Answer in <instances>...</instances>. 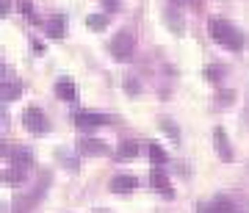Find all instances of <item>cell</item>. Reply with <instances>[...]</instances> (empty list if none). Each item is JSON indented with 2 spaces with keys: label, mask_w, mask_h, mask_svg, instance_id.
<instances>
[{
  "label": "cell",
  "mask_w": 249,
  "mask_h": 213,
  "mask_svg": "<svg viewBox=\"0 0 249 213\" xmlns=\"http://www.w3.org/2000/svg\"><path fill=\"white\" fill-rule=\"evenodd\" d=\"M211 36H213L216 42L227 50H235L238 53L241 47H244V36H241L238 28H232L230 22H224V19H211Z\"/></svg>",
  "instance_id": "obj_1"
},
{
  "label": "cell",
  "mask_w": 249,
  "mask_h": 213,
  "mask_svg": "<svg viewBox=\"0 0 249 213\" xmlns=\"http://www.w3.org/2000/svg\"><path fill=\"white\" fill-rule=\"evenodd\" d=\"M111 55L116 61H130L133 58V36L127 31H122V34H116L111 39Z\"/></svg>",
  "instance_id": "obj_2"
},
{
  "label": "cell",
  "mask_w": 249,
  "mask_h": 213,
  "mask_svg": "<svg viewBox=\"0 0 249 213\" xmlns=\"http://www.w3.org/2000/svg\"><path fill=\"white\" fill-rule=\"evenodd\" d=\"M22 124L36 136H42L47 130V119H45V114H42L39 108H28L25 114H22Z\"/></svg>",
  "instance_id": "obj_3"
},
{
  "label": "cell",
  "mask_w": 249,
  "mask_h": 213,
  "mask_svg": "<svg viewBox=\"0 0 249 213\" xmlns=\"http://www.w3.org/2000/svg\"><path fill=\"white\" fill-rule=\"evenodd\" d=\"M3 103H11V100H17L19 94H22V86H19L17 78H11V72L3 67Z\"/></svg>",
  "instance_id": "obj_4"
},
{
  "label": "cell",
  "mask_w": 249,
  "mask_h": 213,
  "mask_svg": "<svg viewBox=\"0 0 249 213\" xmlns=\"http://www.w3.org/2000/svg\"><path fill=\"white\" fill-rule=\"evenodd\" d=\"M111 122V116L106 114H91V111H78L75 114V124L80 127H100V124H108Z\"/></svg>",
  "instance_id": "obj_5"
},
{
  "label": "cell",
  "mask_w": 249,
  "mask_h": 213,
  "mask_svg": "<svg viewBox=\"0 0 249 213\" xmlns=\"http://www.w3.org/2000/svg\"><path fill=\"white\" fill-rule=\"evenodd\" d=\"M196 213H232V205H230V199L216 196V199H211V202L196 205Z\"/></svg>",
  "instance_id": "obj_6"
},
{
  "label": "cell",
  "mask_w": 249,
  "mask_h": 213,
  "mask_svg": "<svg viewBox=\"0 0 249 213\" xmlns=\"http://www.w3.org/2000/svg\"><path fill=\"white\" fill-rule=\"evenodd\" d=\"M136 183H139V180H136L133 175H114L108 186H111L114 194H127V191H133L136 188Z\"/></svg>",
  "instance_id": "obj_7"
},
{
  "label": "cell",
  "mask_w": 249,
  "mask_h": 213,
  "mask_svg": "<svg viewBox=\"0 0 249 213\" xmlns=\"http://www.w3.org/2000/svg\"><path fill=\"white\" fill-rule=\"evenodd\" d=\"M213 144H216V150H219V158H222V160H232V147H230L227 133H224L222 127H216V130H213Z\"/></svg>",
  "instance_id": "obj_8"
},
{
  "label": "cell",
  "mask_w": 249,
  "mask_h": 213,
  "mask_svg": "<svg viewBox=\"0 0 249 213\" xmlns=\"http://www.w3.org/2000/svg\"><path fill=\"white\" fill-rule=\"evenodd\" d=\"M45 31H47V36H50V39H64V34H67V19H64L61 14H55V17L47 19Z\"/></svg>",
  "instance_id": "obj_9"
},
{
  "label": "cell",
  "mask_w": 249,
  "mask_h": 213,
  "mask_svg": "<svg viewBox=\"0 0 249 213\" xmlns=\"http://www.w3.org/2000/svg\"><path fill=\"white\" fill-rule=\"evenodd\" d=\"M150 183H152V188H158V191H163L166 196H172L175 191H172V186H169V178L160 172V169H152V175H150Z\"/></svg>",
  "instance_id": "obj_10"
},
{
  "label": "cell",
  "mask_w": 249,
  "mask_h": 213,
  "mask_svg": "<svg viewBox=\"0 0 249 213\" xmlns=\"http://www.w3.org/2000/svg\"><path fill=\"white\" fill-rule=\"evenodd\" d=\"M55 94H58L61 100H75L78 91H75V83H72L70 78H58V83H55Z\"/></svg>",
  "instance_id": "obj_11"
},
{
  "label": "cell",
  "mask_w": 249,
  "mask_h": 213,
  "mask_svg": "<svg viewBox=\"0 0 249 213\" xmlns=\"http://www.w3.org/2000/svg\"><path fill=\"white\" fill-rule=\"evenodd\" d=\"M80 150L83 152H97V155H108V144L106 142H100V139H83L80 142Z\"/></svg>",
  "instance_id": "obj_12"
},
{
  "label": "cell",
  "mask_w": 249,
  "mask_h": 213,
  "mask_svg": "<svg viewBox=\"0 0 249 213\" xmlns=\"http://www.w3.org/2000/svg\"><path fill=\"white\" fill-rule=\"evenodd\" d=\"M11 160H14V166H17V169H25V166L34 163V152H31V150H14Z\"/></svg>",
  "instance_id": "obj_13"
},
{
  "label": "cell",
  "mask_w": 249,
  "mask_h": 213,
  "mask_svg": "<svg viewBox=\"0 0 249 213\" xmlns=\"http://www.w3.org/2000/svg\"><path fill=\"white\" fill-rule=\"evenodd\" d=\"M139 150H142L139 142H122V144H119V150H116V155H119V158H136Z\"/></svg>",
  "instance_id": "obj_14"
},
{
  "label": "cell",
  "mask_w": 249,
  "mask_h": 213,
  "mask_svg": "<svg viewBox=\"0 0 249 213\" xmlns=\"http://www.w3.org/2000/svg\"><path fill=\"white\" fill-rule=\"evenodd\" d=\"M160 127L166 130V136H169L172 142H180V130H178V124L172 122V119H166V116H163V119H160Z\"/></svg>",
  "instance_id": "obj_15"
},
{
  "label": "cell",
  "mask_w": 249,
  "mask_h": 213,
  "mask_svg": "<svg viewBox=\"0 0 249 213\" xmlns=\"http://www.w3.org/2000/svg\"><path fill=\"white\" fill-rule=\"evenodd\" d=\"M86 25H89L91 31H106L108 19H106V14H91V17L86 19Z\"/></svg>",
  "instance_id": "obj_16"
},
{
  "label": "cell",
  "mask_w": 249,
  "mask_h": 213,
  "mask_svg": "<svg viewBox=\"0 0 249 213\" xmlns=\"http://www.w3.org/2000/svg\"><path fill=\"white\" fill-rule=\"evenodd\" d=\"M19 180H22V169H3V183H11V186H14V183H19Z\"/></svg>",
  "instance_id": "obj_17"
},
{
  "label": "cell",
  "mask_w": 249,
  "mask_h": 213,
  "mask_svg": "<svg viewBox=\"0 0 249 213\" xmlns=\"http://www.w3.org/2000/svg\"><path fill=\"white\" fill-rule=\"evenodd\" d=\"M150 158H152V163H166V160H169V155L160 150L158 144H150Z\"/></svg>",
  "instance_id": "obj_18"
},
{
  "label": "cell",
  "mask_w": 249,
  "mask_h": 213,
  "mask_svg": "<svg viewBox=\"0 0 249 213\" xmlns=\"http://www.w3.org/2000/svg\"><path fill=\"white\" fill-rule=\"evenodd\" d=\"M124 89H127V94H139V91H142V83L136 78H127L124 80Z\"/></svg>",
  "instance_id": "obj_19"
},
{
  "label": "cell",
  "mask_w": 249,
  "mask_h": 213,
  "mask_svg": "<svg viewBox=\"0 0 249 213\" xmlns=\"http://www.w3.org/2000/svg\"><path fill=\"white\" fill-rule=\"evenodd\" d=\"M103 6H106V11H119V0H100Z\"/></svg>",
  "instance_id": "obj_20"
},
{
  "label": "cell",
  "mask_w": 249,
  "mask_h": 213,
  "mask_svg": "<svg viewBox=\"0 0 249 213\" xmlns=\"http://www.w3.org/2000/svg\"><path fill=\"white\" fill-rule=\"evenodd\" d=\"M22 14H25V17H34V6H31V3H22Z\"/></svg>",
  "instance_id": "obj_21"
},
{
  "label": "cell",
  "mask_w": 249,
  "mask_h": 213,
  "mask_svg": "<svg viewBox=\"0 0 249 213\" xmlns=\"http://www.w3.org/2000/svg\"><path fill=\"white\" fill-rule=\"evenodd\" d=\"M0 14H3V17H6V14H9V3H6V0H3V3H0Z\"/></svg>",
  "instance_id": "obj_22"
}]
</instances>
